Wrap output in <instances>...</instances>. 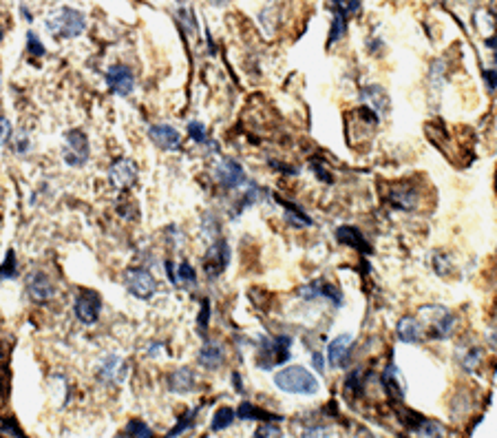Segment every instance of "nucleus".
<instances>
[{
	"label": "nucleus",
	"instance_id": "26",
	"mask_svg": "<svg viewBox=\"0 0 497 438\" xmlns=\"http://www.w3.org/2000/svg\"><path fill=\"white\" fill-rule=\"evenodd\" d=\"M281 206L285 209V219L290 222L292 226H312V219L298 209V206H294L292 202H287V199H281Z\"/></svg>",
	"mask_w": 497,
	"mask_h": 438
},
{
	"label": "nucleus",
	"instance_id": "28",
	"mask_svg": "<svg viewBox=\"0 0 497 438\" xmlns=\"http://www.w3.org/2000/svg\"><path fill=\"white\" fill-rule=\"evenodd\" d=\"M120 438H153V430L144 421L133 418L126 423V428L122 430Z\"/></svg>",
	"mask_w": 497,
	"mask_h": 438
},
{
	"label": "nucleus",
	"instance_id": "35",
	"mask_svg": "<svg viewBox=\"0 0 497 438\" xmlns=\"http://www.w3.org/2000/svg\"><path fill=\"white\" fill-rule=\"evenodd\" d=\"M204 235L208 237V239H219V222H217V217L213 215H208L206 219H204Z\"/></svg>",
	"mask_w": 497,
	"mask_h": 438
},
{
	"label": "nucleus",
	"instance_id": "36",
	"mask_svg": "<svg viewBox=\"0 0 497 438\" xmlns=\"http://www.w3.org/2000/svg\"><path fill=\"white\" fill-rule=\"evenodd\" d=\"M27 47H29V54L36 56V58H43L45 56V47L40 43V38H38L33 31L27 33Z\"/></svg>",
	"mask_w": 497,
	"mask_h": 438
},
{
	"label": "nucleus",
	"instance_id": "33",
	"mask_svg": "<svg viewBox=\"0 0 497 438\" xmlns=\"http://www.w3.org/2000/svg\"><path fill=\"white\" fill-rule=\"evenodd\" d=\"M480 358H482V350L480 347H471V350L462 356V368L466 372H473L480 363Z\"/></svg>",
	"mask_w": 497,
	"mask_h": 438
},
{
	"label": "nucleus",
	"instance_id": "46",
	"mask_svg": "<svg viewBox=\"0 0 497 438\" xmlns=\"http://www.w3.org/2000/svg\"><path fill=\"white\" fill-rule=\"evenodd\" d=\"M0 40H3V29H0Z\"/></svg>",
	"mask_w": 497,
	"mask_h": 438
},
{
	"label": "nucleus",
	"instance_id": "11",
	"mask_svg": "<svg viewBox=\"0 0 497 438\" xmlns=\"http://www.w3.org/2000/svg\"><path fill=\"white\" fill-rule=\"evenodd\" d=\"M137 179V164L128 158H120L111 164L109 169V182L113 188H128Z\"/></svg>",
	"mask_w": 497,
	"mask_h": 438
},
{
	"label": "nucleus",
	"instance_id": "7",
	"mask_svg": "<svg viewBox=\"0 0 497 438\" xmlns=\"http://www.w3.org/2000/svg\"><path fill=\"white\" fill-rule=\"evenodd\" d=\"M230 264V246L224 237H219L211 243L206 257H204V268L208 277H219L221 273H226V268Z\"/></svg>",
	"mask_w": 497,
	"mask_h": 438
},
{
	"label": "nucleus",
	"instance_id": "10",
	"mask_svg": "<svg viewBox=\"0 0 497 438\" xmlns=\"http://www.w3.org/2000/svg\"><path fill=\"white\" fill-rule=\"evenodd\" d=\"M215 177L224 188H237L245 184V171L241 169L239 162H234L230 158H224L215 164Z\"/></svg>",
	"mask_w": 497,
	"mask_h": 438
},
{
	"label": "nucleus",
	"instance_id": "14",
	"mask_svg": "<svg viewBox=\"0 0 497 438\" xmlns=\"http://www.w3.org/2000/svg\"><path fill=\"white\" fill-rule=\"evenodd\" d=\"M298 294L303 299H327L330 303H336V305H341L343 303V297H341V292H338L336 286H332V283H327V281H312L307 283V286H303L298 290Z\"/></svg>",
	"mask_w": 497,
	"mask_h": 438
},
{
	"label": "nucleus",
	"instance_id": "37",
	"mask_svg": "<svg viewBox=\"0 0 497 438\" xmlns=\"http://www.w3.org/2000/svg\"><path fill=\"white\" fill-rule=\"evenodd\" d=\"M11 135H14V126H11V122L7 118L0 115V146H5L11 139Z\"/></svg>",
	"mask_w": 497,
	"mask_h": 438
},
{
	"label": "nucleus",
	"instance_id": "3",
	"mask_svg": "<svg viewBox=\"0 0 497 438\" xmlns=\"http://www.w3.org/2000/svg\"><path fill=\"white\" fill-rule=\"evenodd\" d=\"M45 24H47V31L54 38L67 40V38H77L86 29V18L82 11L71 9V7H62V9L54 11V14H49Z\"/></svg>",
	"mask_w": 497,
	"mask_h": 438
},
{
	"label": "nucleus",
	"instance_id": "9",
	"mask_svg": "<svg viewBox=\"0 0 497 438\" xmlns=\"http://www.w3.org/2000/svg\"><path fill=\"white\" fill-rule=\"evenodd\" d=\"M73 312H75L77 321H82V324H86V326L95 324L100 319V312H102L100 294L95 290H82L73 303Z\"/></svg>",
	"mask_w": 497,
	"mask_h": 438
},
{
	"label": "nucleus",
	"instance_id": "42",
	"mask_svg": "<svg viewBox=\"0 0 497 438\" xmlns=\"http://www.w3.org/2000/svg\"><path fill=\"white\" fill-rule=\"evenodd\" d=\"M206 324H208V303L204 301V310H201V317H199V326H201V330H206Z\"/></svg>",
	"mask_w": 497,
	"mask_h": 438
},
{
	"label": "nucleus",
	"instance_id": "19",
	"mask_svg": "<svg viewBox=\"0 0 497 438\" xmlns=\"http://www.w3.org/2000/svg\"><path fill=\"white\" fill-rule=\"evenodd\" d=\"M425 337L422 324L415 317H404L398 324V339L402 343H420Z\"/></svg>",
	"mask_w": 497,
	"mask_h": 438
},
{
	"label": "nucleus",
	"instance_id": "34",
	"mask_svg": "<svg viewBox=\"0 0 497 438\" xmlns=\"http://www.w3.org/2000/svg\"><path fill=\"white\" fill-rule=\"evenodd\" d=\"M188 135L197 142V144H206L208 142V133H206V126L201 122H190L188 124Z\"/></svg>",
	"mask_w": 497,
	"mask_h": 438
},
{
	"label": "nucleus",
	"instance_id": "41",
	"mask_svg": "<svg viewBox=\"0 0 497 438\" xmlns=\"http://www.w3.org/2000/svg\"><path fill=\"white\" fill-rule=\"evenodd\" d=\"M312 365L316 368L319 372L325 370V361H323V354H321V352H314V356H312Z\"/></svg>",
	"mask_w": 497,
	"mask_h": 438
},
{
	"label": "nucleus",
	"instance_id": "1",
	"mask_svg": "<svg viewBox=\"0 0 497 438\" xmlns=\"http://www.w3.org/2000/svg\"><path fill=\"white\" fill-rule=\"evenodd\" d=\"M274 385H277L281 392L296 394V396H314L321 390L319 379L303 365H290V368L279 370L277 375H274Z\"/></svg>",
	"mask_w": 497,
	"mask_h": 438
},
{
	"label": "nucleus",
	"instance_id": "39",
	"mask_svg": "<svg viewBox=\"0 0 497 438\" xmlns=\"http://www.w3.org/2000/svg\"><path fill=\"white\" fill-rule=\"evenodd\" d=\"M327 434H325V430L323 428H309V430H305L303 434H300V438H325Z\"/></svg>",
	"mask_w": 497,
	"mask_h": 438
},
{
	"label": "nucleus",
	"instance_id": "30",
	"mask_svg": "<svg viewBox=\"0 0 497 438\" xmlns=\"http://www.w3.org/2000/svg\"><path fill=\"white\" fill-rule=\"evenodd\" d=\"M18 277V262H16V255L14 250L7 252V259L5 264L0 266V281H7V279H16Z\"/></svg>",
	"mask_w": 497,
	"mask_h": 438
},
{
	"label": "nucleus",
	"instance_id": "32",
	"mask_svg": "<svg viewBox=\"0 0 497 438\" xmlns=\"http://www.w3.org/2000/svg\"><path fill=\"white\" fill-rule=\"evenodd\" d=\"M252 438H283L281 428H277L274 423H263L261 428L252 434Z\"/></svg>",
	"mask_w": 497,
	"mask_h": 438
},
{
	"label": "nucleus",
	"instance_id": "6",
	"mask_svg": "<svg viewBox=\"0 0 497 438\" xmlns=\"http://www.w3.org/2000/svg\"><path fill=\"white\" fill-rule=\"evenodd\" d=\"M89 137L80 128H71V131L64 135V151L62 158L69 166H84L89 160Z\"/></svg>",
	"mask_w": 497,
	"mask_h": 438
},
{
	"label": "nucleus",
	"instance_id": "23",
	"mask_svg": "<svg viewBox=\"0 0 497 438\" xmlns=\"http://www.w3.org/2000/svg\"><path fill=\"white\" fill-rule=\"evenodd\" d=\"M237 416L239 418H247V421H261V423H277L281 421V416H274L270 411L261 409L252 403H241L239 409H237Z\"/></svg>",
	"mask_w": 497,
	"mask_h": 438
},
{
	"label": "nucleus",
	"instance_id": "8",
	"mask_svg": "<svg viewBox=\"0 0 497 438\" xmlns=\"http://www.w3.org/2000/svg\"><path fill=\"white\" fill-rule=\"evenodd\" d=\"M24 290H27L31 301L36 303H49L56 297L54 281H51L43 270H33V273L27 275V279H24Z\"/></svg>",
	"mask_w": 497,
	"mask_h": 438
},
{
	"label": "nucleus",
	"instance_id": "20",
	"mask_svg": "<svg viewBox=\"0 0 497 438\" xmlns=\"http://www.w3.org/2000/svg\"><path fill=\"white\" fill-rule=\"evenodd\" d=\"M336 239L341 241V243H347V246H351L354 250L365 252V255L372 250L369 243H367V239H365L360 230L354 228V226H341V228L336 230Z\"/></svg>",
	"mask_w": 497,
	"mask_h": 438
},
{
	"label": "nucleus",
	"instance_id": "16",
	"mask_svg": "<svg viewBox=\"0 0 497 438\" xmlns=\"http://www.w3.org/2000/svg\"><path fill=\"white\" fill-rule=\"evenodd\" d=\"M151 139L155 142V146H160L164 151H175L181 142V135L177 128H173L171 124H155L151 126Z\"/></svg>",
	"mask_w": 497,
	"mask_h": 438
},
{
	"label": "nucleus",
	"instance_id": "13",
	"mask_svg": "<svg viewBox=\"0 0 497 438\" xmlns=\"http://www.w3.org/2000/svg\"><path fill=\"white\" fill-rule=\"evenodd\" d=\"M107 84L117 96H130L135 89V78L128 67H124V64H115V67H111L107 71Z\"/></svg>",
	"mask_w": 497,
	"mask_h": 438
},
{
	"label": "nucleus",
	"instance_id": "21",
	"mask_svg": "<svg viewBox=\"0 0 497 438\" xmlns=\"http://www.w3.org/2000/svg\"><path fill=\"white\" fill-rule=\"evenodd\" d=\"M199 365L206 368V370H219L221 365H224V347H221L219 343L211 341V343H206L201 350H199Z\"/></svg>",
	"mask_w": 497,
	"mask_h": 438
},
{
	"label": "nucleus",
	"instance_id": "40",
	"mask_svg": "<svg viewBox=\"0 0 497 438\" xmlns=\"http://www.w3.org/2000/svg\"><path fill=\"white\" fill-rule=\"evenodd\" d=\"M484 80H487V84H489L491 91H495V89H497V71H493V69L484 71Z\"/></svg>",
	"mask_w": 497,
	"mask_h": 438
},
{
	"label": "nucleus",
	"instance_id": "31",
	"mask_svg": "<svg viewBox=\"0 0 497 438\" xmlns=\"http://www.w3.org/2000/svg\"><path fill=\"white\" fill-rule=\"evenodd\" d=\"M197 411H199V409H192V411H188V414H186L184 418H181V421L175 425V428H173L171 432L166 434V438H175V436H181V434H184V432L190 428V425L194 423V418H197Z\"/></svg>",
	"mask_w": 497,
	"mask_h": 438
},
{
	"label": "nucleus",
	"instance_id": "15",
	"mask_svg": "<svg viewBox=\"0 0 497 438\" xmlns=\"http://www.w3.org/2000/svg\"><path fill=\"white\" fill-rule=\"evenodd\" d=\"M351 347H354L351 334H341V337H336L330 343V347H327V361H330V365L332 368H347Z\"/></svg>",
	"mask_w": 497,
	"mask_h": 438
},
{
	"label": "nucleus",
	"instance_id": "2",
	"mask_svg": "<svg viewBox=\"0 0 497 438\" xmlns=\"http://www.w3.org/2000/svg\"><path fill=\"white\" fill-rule=\"evenodd\" d=\"M418 321L422 324L425 337L436 341L449 339L455 330V315L444 305H425Z\"/></svg>",
	"mask_w": 497,
	"mask_h": 438
},
{
	"label": "nucleus",
	"instance_id": "22",
	"mask_svg": "<svg viewBox=\"0 0 497 438\" xmlns=\"http://www.w3.org/2000/svg\"><path fill=\"white\" fill-rule=\"evenodd\" d=\"M166 268H168V275H171V281L175 286H186V288H192L194 283H197V273H194V268L188 264V262H181L177 266V273L173 270V264L166 262Z\"/></svg>",
	"mask_w": 497,
	"mask_h": 438
},
{
	"label": "nucleus",
	"instance_id": "17",
	"mask_svg": "<svg viewBox=\"0 0 497 438\" xmlns=\"http://www.w3.org/2000/svg\"><path fill=\"white\" fill-rule=\"evenodd\" d=\"M197 388V377L190 368H179L168 377V390L173 394H188Z\"/></svg>",
	"mask_w": 497,
	"mask_h": 438
},
{
	"label": "nucleus",
	"instance_id": "25",
	"mask_svg": "<svg viewBox=\"0 0 497 438\" xmlns=\"http://www.w3.org/2000/svg\"><path fill=\"white\" fill-rule=\"evenodd\" d=\"M383 385H385V392L391 396V398H396V401H402V383L398 379V370L396 365L391 363L387 370H385V375H383Z\"/></svg>",
	"mask_w": 497,
	"mask_h": 438
},
{
	"label": "nucleus",
	"instance_id": "43",
	"mask_svg": "<svg viewBox=\"0 0 497 438\" xmlns=\"http://www.w3.org/2000/svg\"><path fill=\"white\" fill-rule=\"evenodd\" d=\"M211 3H213V5H217V7H224V5L228 3V0H211Z\"/></svg>",
	"mask_w": 497,
	"mask_h": 438
},
{
	"label": "nucleus",
	"instance_id": "18",
	"mask_svg": "<svg viewBox=\"0 0 497 438\" xmlns=\"http://www.w3.org/2000/svg\"><path fill=\"white\" fill-rule=\"evenodd\" d=\"M360 100L367 105L372 111H378V113H387L389 111V96L383 86L378 84H369L365 86L360 91Z\"/></svg>",
	"mask_w": 497,
	"mask_h": 438
},
{
	"label": "nucleus",
	"instance_id": "38",
	"mask_svg": "<svg viewBox=\"0 0 497 438\" xmlns=\"http://www.w3.org/2000/svg\"><path fill=\"white\" fill-rule=\"evenodd\" d=\"M29 146H31L29 135L24 133V131H20L18 137L14 139V153H20V156H22V153H27V151H29Z\"/></svg>",
	"mask_w": 497,
	"mask_h": 438
},
{
	"label": "nucleus",
	"instance_id": "4",
	"mask_svg": "<svg viewBox=\"0 0 497 438\" xmlns=\"http://www.w3.org/2000/svg\"><path fill=\"white\" fill-rule=\"evenodd\" d=\"M290 347L292 339L290 337H274V339H263L259 343V354H257V365L263 370H272L290 358Z\"/></svg>",
	"mask_w": 497,
	"mask_h": 438
},
{
	"label": "nucleus",
	"instance_id": "44",
	"mask_svg": "<svg viewBox=\"0 0 497 438\" xmlns=\"http://www.w3.org/2000/svg\"><path fill=\"white\" fill-rule=\"evenodd\" d=\"M489 45H491V47H495V64H497V40H491Z\"/></svg>",
	"mask_w": 497,
	"mask_h": 438
},
{
	"label": "nucleus",
	"instance_id": "12",
	"mask_svg": "<svg viewBox=\"0 0 497 438\" xmlns=\"http://www.w3.org/2000/svg\"><path fill=\"white\" fill-rule=\"evenodd\" d=\"M128 375L126 361L117 354H109L102 358V363L98 368V379L102 383H124Z\"/></svg>",
	"mask_w": 497,
	"mask_h": 438
},
{
	"label": "nucleus",
	"instance_id": "45",
	"mask_svg": "<svg viewBox=\"0 0 497 438\" xmlns=\"http://www.w3.org/2000/svg\"><path fill=\"white\" fill-rule=\"evenodd\" d=\"M0 89H3V75H0Z\"/></svg>",
	"mask_w": 497,
	"mask_h": 438
},
{
	"label": "nucleus",
	"instance_id": "29",
	"mask_svg": "<svg viewBox=\"0 0 497 438\" xmlns=\"http://www.w3.org/2000/svg\"><path fill=\"white\" fill-rule=\"evenodd\" d=\"M268 195V190H263L261 186H257V184H252L250 182V186H247V190L243 192V195L237 199L239 202V206H237V215L241 213V211H245L247 206H252V204H257L259 199H263Z\"/></svg>",
	"mask_w": 497,
	"mask_h": 438
},
{
	"label": "nucleus",
	"instance_id": "27",
	"mask_svg": "<svg viewBox=\"0 0 497 438\" xmlns=\"http://www.w3.org/2000/svg\"><path fill=\"white\" fill-rule=\"evenodd\" d=\"M234 418H237V411H234L232 407H219L215 414H213L211 430H213V432L226 430V428H230V425L234 423Z\"/></svg>",
	"mask_w": 497,
	"mask_h": 438
},
{
	"label": "nucleus",
	"instance_id": "24",
	"mask_svg": "<svg viewBox=\"0 0 497 438\" xmlns=\"http://www.w3.org/2000/svg\"><path fill=\"white\" fill-rule=\"evenodd\" d=\"M391 204L398 206V209L402 211H413L415 206H418V195H415V190L407 188V186H398L391 190Z\"/></svg>",
	"mask_w": 497,
	"mask_h": 438
},
{
	"label": "nucleus",
	"instance_id": "5",
	"mask_svg": "<svg viewBox=\"0 0 497 438\" xmlns=\"http://www.w3.org/2000/svg\"><path fill=\"white\" fill-rule=\"evenodd\" d=\"M124 288L137 299H151L157 292V281L146 268H128L122 277Z\"/></svg>",
	"mask_w": 497,
	"mask_h": 438
}]
</instances>
